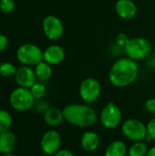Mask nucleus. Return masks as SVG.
<instances>
[{
	"mask_svg": "<svg viewBox=\"0 0 155 156\" xmlns=\"http://www.w3.org/2000/svg\"><path fill=\"white\" fill-rule=\"evenodd\" d=\"M139 75V66L128 57L116 60L109 71L110 82L117 88H124L132 84Z\"/></svg>",
	"mask_w": 155,
	"mask_h": 156,
	"instance_id": "nucleus-1",
	"label": "nucleus"
},
{
	"mask_svg": "<svg viewBox=\"0 0 155 156\" xmlns=\"http://www.w3.org/2000/svg\"><path fill=\"white\" fill-rule=\"evenodd\" d=\"M62 111L64 120L77 127H90L96 123L98 119L95 110L86 104H69Z\"/></svg>",
	"mask_w": 155,
	"mask_h": 156,
	"instance_id": "nucleus-2",
	"label": "nucleus"
},
{
	"mask_svg": "<svg viewBox=\"0 0 155 156\" xmlns=\"http://www.w3.org/2000/svg\"><path fill=\"white\" fill-rule=\"evenodd\" d=\"M124 51L129 58L134 61L143 60L150 55L152 51V45L147 38L135 37L130 38L124 48Z\"/></svg>",
	"mask_w": 155,
	"mask_h": 156,
	"instance_id": "nucleus-3",
	"label": "nucleus"
},
{
	"mask_svg": "<svg viewBox=\"0 0 155 156\" xmlns=\"http://www.w3.org/2000/svg\"><path fill=\"white\" fill-rule=\"evenodd\" d=\"M16 59L24 66H37L43 61V50L32 43L22 44L16 52Z\"/></svg>",
	"mask_w": 155,
	"mask_h": 156,
	"instance_id": "nucleus-4",
	"label": "nucleus"
},
{
	"mask_svg": "<svg viewBox=\"0 0 155 156\" xmlns=\"http://www.w3.org/2000/svg\"><path fill=\"white\" fill-rule=\"evenodd\" d=\"M35 98L29 89L17 87L12 90L9 96V103L17 112H26L34 107Z\"/></svg>",
	"mask_w": 155,
	"mask_h": 156,
	"instance_id": "nucleus-5",
	"label": "nucleus"
},
{
	"mask_svg": "<svg viewBox=\"0 0 155 156\" xmlns=\"http://www.w3.org/2000/svg\"><path fill=\"white\" fill-rule=\"evenodd\" d=\"M122 132L127 139L134 143L142 142L147 135V127L139 120L128 119L122 123Z\"/></svg>",
	"mask_w": 155,
	"mask_h": 156,
	"instance_id": "nucleus-6",
	"label": "nucleus"
},
{
	"mask_svg": "<svg viewBox=\"0 0 155 156\" xmlns=\"http://www.w3.org/2000/svg\"><path fill=\"white\" fill-rule=\"evenodd\" d=\"M122 113L118 105L114 102H108L100 114V123L107 129H115L122 122Z\"/></svg>",
	"mask_w": 155,
	"mask_h": 156,
	"instance_id": "nucleus-7",
	"label": "nucleus"
},
{
	"mask_svg": "<svg viewBox=\"0 0 155 156\" xmlns=\"http://www.w3.org/2000/svg\"><path fill=\"white\" fill-rule=\"evenodd\" d=\"M80 98L86 102H94L99 99L101 93V86L98 80L87 78L83 80L79 89Z\"/></svg>",
	"mask_w": 155,
	"mask_h": 156,
	"instance_id": "nucleus-8",
	"label": "nucleus"
},
{
	"mask_svg": "<svg viewBox=\"0 0 155 156\" xmlns=\"http://www.w3.org/2000/svg\"><path fill=\"white\" fill-rule=\"evenodd\" d=\"M44 35L50 40L59 39L64 34V25L62 21L54 15L45 16L42 22Z\"/></svg>",
	"mask_w": 155,
	"mask_h": 156,
	"instance_id": "nucleus-9",
	"label": "nucleus"
},
{
	"mask_svg": "<svg viewBox=\"0 0 155 156\" xmlns=\"http://www.w3.org/2000/svg\"><path fill=\"white\" fill-rule=\"evenodd\" d=\"M61 145V136L56 130L47 131L41 137L40 148L47 155H54Z\"/></svg>",
	"mask_w": 155,
	"mask_h": 156,
	"instance_id": "nucleus-10",
	"label": "nucleus"
},
{
	"mask_svg": "<svg viewBox=\"0 0 155 156\" xmlns=\"http://www.w3.org/2000/svg\"><path fill=\"white\" fill-rule=\"evenodd\" d=\"M14 78L18 87H22V88L30 89L37 82L35 70L29 66L23 65L19 67L16 69V72Z\"/></svg>",
	"mask_w": 155,
	"mask_h": 156,
	"instance_id": "nucleus-11",
	"label": "nucleus"
},
{
	"mask_svg": "<svg viewBox=\"0 0 155 156\" xmlns=\"http://www.w3.org/2000/svg\"><path fill=\"white\" fill-rule=\"evenodd\" d=\"M115 11L122 19L131 20L137 15L138 8L132 0H118L115 4Z\"/></svg>",
	"mask_w": 155,
	"mask_h": 156,
	"instance_id": "nucleus-12",
	"label": "nucleus"
},
{
	"mask_svg": "<svg viewBox=\"0 0 155 156\" xmlns=\"http://www.w3.org/2000/svg\"><path fill=\"white\" fill-rule=\"evenodd\" d=\"M66 57L64 48L59 45H50L43 51V60L49 65H58L61 63Z\"/></svg>",
	"mask_w": 155,
	"mask_h": 156,
	"instance_id": "nucleus-13",
	"label": "nucleus"
},
{
	"mask_svg": "<svg viewBox=\"0 0 155 156\" xmlns=\"http://www.w3.org/2000/svg\"><path fill=\"white\" fill-rule=\"evenodd\" d=\"M100 136L97 133L93 131L85 132L80 139V144L84 151L88 153L95 152L100 146Z\"/></svg>",
	"mask_w": 155,
	"mask_h": 156,
	"instance_id": "nucleus-14",
	"label": "nucleus"
},
{
	"mask_svg": "<svg viewBox=\"0 0 155 156\" xmlns=\"http://www.w3.org/2000/svg\"><path fill=\"white\" fill-rule=\"evenodd\" d=\"M16 137L10 131L0 133V153L3 154L13 153L16 145Z\"/></svg>",
	"mask_w": 155,
	"mask_h": 156,
	"instance_id": "nucleus-15",
	"label": "nucleus"
},
{
	"mask_svg": "<svg viewBox=\"0 0 155 156\" xmlns=\"http://www.w3.org/2000/svg\"><path fill=\"white\" fill-rule=\"evenodd\" d=\"M64 121L63 111L58 108H49L44 113V122L47 125L50 127H57L62 123Z\"/></svg>",
	"mask_w": 155,
	"mask_h": 156,
	"instance_id": "nucleus-16",
	"label": "nucleus"
},
{
	"mask_svg": "<svg viewBox=\"0 0 155 156\" xmlns=\"http://www.w3.org/2000/svg\"><path fill=\"white\" fill-rule=\"evenodd\" d=\"M128 149L124 142L116 140L109 144L105 150L104 156H126Z\"/></svg>",
	"mask_w": 155,
	"mask_h": 156,
	"instance_id": "nucleus-17",
	"label": "nucleus"
},
{
	"mask_svg": "<svg viewBox=\"0 0 155 156\" xmlns=\"http://www.w3.org/2000/svg\"><path fill=\"white\" fill-rule=\"evenodd\" d=\"M35 73L37 80L40 81H47L52 76V68L51 65L47 63L46 61H41L37 66H35Z\"/></svg>",
	"mask_w": 155,
	"mask_h": 156,
	"instance_id": "nucleus-18",
	"label": "nucleus"
},
{
	"mask_svg": "<svg viewBox=\"0 0 155 156\" xmlns=\"http://www.w3.org/2000/svg\"><path fill=\"white\" fill-rule=\"evenodd\" d=\"M148 145L145 142H135L128 149L129 156H146L148 153Z\"/></svg>",
	"mask_w": 155,
	"mask_h": 156,
	"instance_id": "nucleus-19",
	"label": "nucleus"
},
{
	"mask_svg": "<svg viewBox=\"0 0 155 156\" xmlns=\"http://www.w3.org/2000/svg\"><path fill=\"white\" fill-rule=\"evenodd\" d=\"M12 125V116L5 110H0V133L9 131Z\"/></svg>",
	"mask_w": 155,
	"mask_h": 156,
	"instance_id": "nucleus-20",
	"label": "nucleus"
},
{
	"mask_svg": "<svg viewBox=\"0 0 155 156\" xmlns=\"http://www.w3.org/2000/svg\"><path fill=\"white\" fill-rule=\"evenodd\" d=\"M16 68L14 64L10 62H3L0 64V76L5 79L15 77L16 72Z\"/></svg>",
	"mask_w": 155,
	"mask_h": 156,
	"instance_id": "nucleus-21",
	"label": "nucleus"
},
{
	"mask_svg": "<svg viewBox=\"0 0 155 156\" xmlns=\"http://www.w3.org/2000/svg\"><path fill=\"white\" fill-rule=\"evenodd\" d=\"M29 90L35 100H42L46 95V87L42 83L36 82Z\"/></svg>",
	"mask_w": 155,
	"mask_h": 156,
	"instance_id": "nucleus-22",
	"label": "nucleus"
},
{
	"mask_svg": "<svg viewBox=\"0 0 155 156\" xmlns=\"http://www.w3.org/2000/svg\"><path fill=\"white\" fill-rule=\"evenodd\" d=\"M16 3L14 0H0V10L3 13L9 14L14 11Z\"/></svg>",
	"mask_w": 155,
	"mask_h": 156,
	"instance_id": "nucleus-23",
	"label": "nucleus"
},
{
	"mask_svg": "<svg viewBox=\"0 0 155 156\" xmlns=\"http://www.w3.org/2000/svg\"><path fill=\"white\" fill-rule=\"evenodd\" d=\"M34 110L37 112V113H45L50 107H49V103L46 101H42V100H38L37 102H35L34 104Z\"/></svg>",
	"mask_w": 155,
	"mask_h": 156,
	"instance_id": "nucleus-24",
	"label": "nucleus"
},
{
	"mask_svg": "<svg viewBox=\"0 0 155 156\" xmlns=\"http://www.w3.org/2000/svg\"><path fill=\"white\" fill-rule=\"evenodd\" d=\"M130 37L125 34V33H120L117 35L116 38H115V44L117 46H119L120 48H125V46L127 45V43L129 42Z\"/></svg>",
	"mask_w": 155,
	"mask_h": 156,
	"instance_id": "nucleus-25",
	"label": "nucleus"
},
{
	"mask_svg": "<svg viewBox=\"0 0 155 156\" xmlns=\"http://www.w3.org/2000/svg\"><path fill=\"white\" fill-rule=\"evenodd\" d=\"M147 134L155 140V118L152 119L147 124Z\"/></svg>",
	"mask_w": 155,
	"mask_h": 156,
	"instance_id": "nucleus-26",
	"label": "nucleus"
},
{
	"mask_svg": "<svg viewBox=\"0 0 155 156\" xmlns=\"http://www.w3.org/2000/svg\"><path fill=\"white\" fill-rule=\"evenodd\" d=\"M9 41L8 38L5 35L0 34V52L4 51L7 47H8Z\"/></svg>",
	"mask_w": 155,
	"mask_h": 156,
	"instance_id": "nucleus-27",
	"label": "nucleus"
},
{
	"mask_svg": "<svg viewBox=\"0 0 155 156\" xmlns=\"http://www.w3.org/2000/svg\"><path fill=\"white\" fill-rule=\"evenodd\" d=\"M145 108L146 110L151 112V113H154L155 112V99L154 98H151L149 99L146 102H145Z\"/></svg>",
	"mask_w": 155,
	"mask_h": 156,
	"instance_id": "nucleus-28",
	"label": "nucleus"
},
{
	"mask_svg": "<svg viewBox=\"0 0 155 156\" xmlns=\"http://www.w3.org/2000/svg\"><path fill=\"white\" fill-rule=\"evenodd\" d=\"M54 156H75L74 154L69 151V150H67V149H59L55 154Z\"/></svg>",
	"mask_w": 155,
	"mask_h": 156,
	"instance_id": "nucleus-29",
	"label": "nucleus"
},
{
	"mask_svg": "<svg viewBox=\"0 0 155 156\" xmlns=\"http://www.w3.org/2000/svg\"><path fill=\"white\" fill-rule=\"evenodd\" d=\"M148 65H149V67L150 68H152V69H155V54L149 59V61H148Z\"/></svg>",
	"mask_w": 155,
	"mask_h": 156,
	"instance_id": "nucleus-30",
	"label": "nucleus"
},
{
	"mask_svg": "<svg viewBox=\"0 0 155 156\" xmlns=\"http://www.w3.org/2000/svg\"><path fill=\"white\" fill-rule=\"evenodd\" d=\"M146 156H155V145L148 150V153H147Z\"/></svg>",
	"mask_w": 155,
	"mask_h": 156,
	"instance_id": "nucleus-31",
	"label": "nucleus"
},
{
	"mask_svg": "<svg viewBox=\"0 0 155 156\" xmlns=\"http://www.w3.org/2000/svg\"><path fill=\"white\" fill-rule=\"evenodd\" d=\"M3 156H16L15 154H13L12 153H10V154H4Z\"/></svg>",
	"mask_w": 155,
	"mask_h": 156,
	"instance_id": "nucleus-32",
	"label": "nucleus"
},
{
	"mask_svg": "<svg viewBox=\"0 0 155 156\" xmlns=\"http://www.w3.org/2000/svg\"><path fill=\"white\" fill-rule=\"evenodd\" d=\"M0 64H1V62H0Z\"/></svg>",
	"mask_w": 155,
	"mask_h": 156,
	"instance_id": "nucleus-33",
	"label": "nucleus"
}]
</instances>
